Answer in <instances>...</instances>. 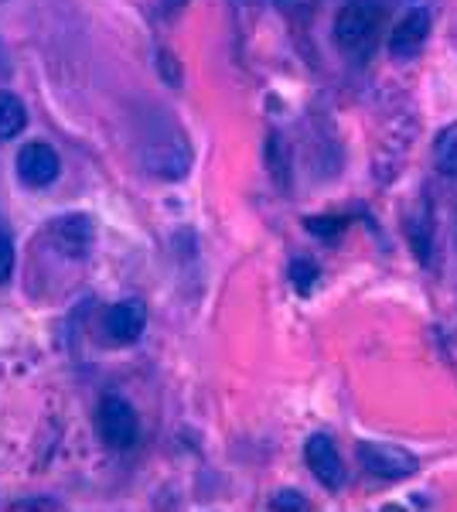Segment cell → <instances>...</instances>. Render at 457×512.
<instances>
[{"instance_id": "obj_11", "label": "cell", "mask_w": 457, "mask_h": 512, "mask_svg": "<svg viewBox=\"0 0 457 512\" xmlns=\"http://www.w3.org/2000/svg\"><path fill=\"white\" fill-rule=\"evenodd\" d=\"M290 280H294L297 291L307 294L314 287V280H318V267L311 260H294L290 263Z\"/></svg>"}, {"instance_id": "obj_4", "label": "cell", "mask_w": 457, "mask_h": 512, "mask_svg": "<svg viewBox=\"0 0 457 512\" xmlns=\"http://www.w3.org/2000/svg\"><path fill=\"white\" fill-rule=\"evenodd\" d=\"M304 461L311 468V475L318 478L328 492H338L345 485V465H342V454H338L335 441L324 434L307 437L304 444Z\"/></svg>"}, {"instance_id": "obj_6", "label": "cell", "mask_w": 457, "mask_h": 512, "mask_svg": "<svg viewBox=\"0 0 457 512\" xmlns=\"http://www.w3.org/2000/svg\"><path fill=\"white\" fill-rule=\"evenodd\" d=\"M58 171H62V161H58V154L48 144L35 140V144H24L21 147V154H18V175H21L24 185L48 188L58 178Z\"/></svg>"}, {"instance_id": "obj_7", "label": "cell", "mask_w": 457, "mask_h": 512, "mask_svg": "<svg viewBox=\"0 0 457 512\" xmlns=\"http://www.w3.org/2000/svg\"><path fill=\"white\" fill-rule=\"evenodd\" d=\"M147 315L137 301H120L113 308H106L103 315V335L110 338L113 345H134L140 335H144Z\"/></svg>"}, {"instance_id": "obj_10", "label": "cell", "mask_w": 457, "mask_h": 512, "mask_svg": "<svg viewBox=\"0 0 457 512\" xmlns=\"http://www.w3.org/2000/svg\"><path fill=\"white\" fill-rule=\"evenodd\" d=\"M28 123V110L14 93H0V137H18Z\"/></svg>"}, {"instance_id": "obj_9", "label": "cell", "mask_w": 457, "mask_h": 512, "mask_svg": "<svg viewBox=\"0 0 457 512\" xmlns=\"http://www.w3.org/2000/svg\"><path fill=\"white\" fill-rule=\"evenodd\" d=\"M434 164L447 181L457 185V123L444 127L434 140Z\"/></svg>"}, {"instance_id": "obj_12", "label": "cell", "mask_w": 457, "mask_h": 512, "mask_svg": "<svg viewBox=\"0 0 457 512\" xmlns=\"http://www.w3.org/2000/svg\"><path fill=\"white\" fill-rule=\"evenodd\" d=\"M11 270H14V243L7 233H0V284L11 277Z\"/></svg>"}, {"instance_id": "obj_3", "label": "cell", "mask_w": 457, "mask_h": 512, "mask_svg": "<svg viewBox=\"0 0 457 512\" xmlns=\"http://www.w3.org/2000/svg\"><path fill=\"white\" fill-rule=\"evenodd\" d=\"M359 461L365 472L382 478V482H403V478L417 475L420 468L417 454H410L400 444H379V441L359 444Z\"/></svg>"}, {"instance_id": "obj_1", "label": "cell", "mask_w": 457, "mask_h": 512, "mask_svg": "<svg viewBox=\"0 0 457 512\" xmlns=\"http://www.w3.org/2000/svg\"><path fill=\"white\" fill-rule=\"evenodd\" d=\"M382 28V7L376 0H352L335 14V41L345 52H372Z\"/></svg>"}, {"instance_id": "obj_14", "label": "cell", "mask_w": 457, "mask_h": 512, "mask_svg": "<svg viewBox=\"0 0 457 512\" xmlns=\"http://www.w3.org/2000/svg\"><path fill=\"white\" fill-rule=\"evenodd\" d=\"M164 4H168V7H181L185 0H164Z\"/></svg>"}, {"instance_id": "obj_5", "label": "cell", "mask_w": 457, "mask_h": 512, "mask_svg": "<svg viewBox=\"0 0 457 512\" xmlns=\"http://www.w3.org/2000/svg\"><path fill=\"white\" fill-rule=\"evenodd\" d=\"M427 38H430V14L417 7V11L403 14V18L396 21L393 35H389V55H393L396 62L417 59L423 52V45H427Z\"/></svg>"}, {"instance_id": "obj_13", "label": "cell", "mask_w": 457, "mask_h": 512, "mask_svg": "<svg viewBox=\"0 0 457 512\" xmlns=\"http://www.w3.org/2000/svg\"><path fill=\"white\" fill-rule=\"evenodd\" d=\"M270 506H273V509H311V506H307L304 499H297L294 492H284V495H277V499H273Z\"/></svg>"}, {"instance_id": "obj_8", "label": "cell", "mask_w": 457, "mask_h": 512, "mask_svg": "<svg viewBox=\"0 0 457 512\" xmlns=\"http://www.w3.org/2000/svg\"><path fill=\"white\" fill-rule=\"evenodd\" d=\"M48 233L55 236L58 250L72 253V256H82L86 253V246L93 243V226L86 222V216H62L55 222Z\"/></svg>"}, {"instance_id": "obj_2", "label": "cell", "mask_w": 457, "mask_h": 512, "mask_svg": "<svg viewBox=\"0 0 457 512\" xmlns=\"http://www.w3.org/2000/svg\"><path fill=\"white\" fill-rule=\"evenodd\" d=\"M96 427H99V437H103L106 448L113 451H127L134 448L137 441V410L130 407L123 396H103L99 400V410H96Z\"/></svg>"}]
</instances>
